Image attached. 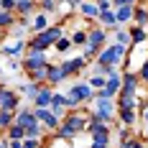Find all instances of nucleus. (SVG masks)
<instances>
[{"instance_id": "e433bc0d", "label": "nucleus", "mask_w": 148, "mask_h": 148, "mask_svg": "<svg viewBox=\"0 0 148 148\" xmlns=\"http://www.w3.org/2000/svg\"><path fill=\"white\" fill-rule=\"evenodd\" d=\"M38 5H41L44 10H49V13H51V10H56V0H41Z\"/></svg>"}, {"instance_id": "c85d7f7f", "label": "nucleus", "mask_w": 148, "mask_h": 148, "mask_svg": "<svg viewBox=\"0 0 148 148\" xmlns=\"http://www.w3.org/2000/svg\"><path fill=\"white\" fill-rule=\"evenodd\" d=\"M13 10H0V28H10L13 26Z\"/></svg>"}, {"instance_id": "a878e982", "label": "nucleus", "mask_w": 148, "mask_h": 148, "mask_svg": "<svg viewBox=\"0 0 148 148\" xmlns=\"http://www.w3.org/2000/svg\"><path fill=\"white\" fill-rule=\"evenodd\" d=\"M87 82H89V87H92L95 92H97V89H102L105 84H107V77H102V74H92V77H89Z\"/></svg>"}, {"instance_id": "f03ea898", "label": "nucleus", "mask_w": 148, "mask_h": 148, "mask_svg": "<svg viewBox=\"0 0 148 148\" xmlns=\"http://www.w3.org/2000/svg\"><path fill=\"white\" fill-rule=\"evenodd\" d=\"M130 46H123V44H105L100 49V54H97V61H102V64H115V66H123V59H125V51H128Z\"/></svg>"}, {"instance_id": "20e7f679", "label": "nucleus", "mask_w": 148, "mask_h": 148, "mask_svg": "<svg viewBox=\"0 0 148 148\" xmlns=\"http://www.w3.org/2000/svg\"><path fill=\"white\" fill-rule=\"evenodd\" d=\"M33 112H36V118H38V123L44 125L46 130H56L61 123H59V118L51 112V107H33Z\"/></svg>"}, {"instance_id": "4468645a", "label": "nucleus", "mask_w": 148, "mask_h": 148, "mask_svg": "<svg viewBox=\"0 0 148 148\" xmlns=\"http://www.w3.org/2000/svg\"><path fill=\"white\" fill-rule=\"evenodd\" d=\"M66 79V74L61 69V64H49V77H46V82H51V84H61Z\"/></svg>"}, {"instance_id": "6ab92c4d", "label": "nucleus", "mask_w": 148, "mask_h": 148, "mask_svg": "<svg viewBox=\"0 0 148 148\" xmlns=\"http://www.w3.org/2000/svg\"><path fill=\"white\" fill-rule=\"evenodd\" d=\"M135 120H138L135 107H120V123H123V125H130V128H133Z\"/></svg>"}, {"instance_id": "cd10ccee", "label": "nucleus", "mask_w": 148, "mask_h": 148, "mask_svg": "<svg viewBox=\"0 0 148 148\" xmlns=\"http://www.w3.org/2000/svg\"><path fill=\"white\" fill-rule=\"evenodd\" d=\"M133 18L138 21V26H148V10L143 8V5H138V8H135Z\"/></svg>"}, {"instance_id": "f3484780", "label": "nucleus", "mask_w": 148, "mask_h": 148, "mask_svg": "<svg viewBox=\"0 0 148 148\" xmlns=\"http://www.w3.org/2000/svg\"><path fill=\"white\" fill-rule=\"evenodd\" d=\"M133 13H135V5H118V10H115L118 23L120 26H123V23H130V21H133Z\"/></svg>"}, {"instance_id": "a18cd8bd", "label": "nucleus", "mask_w": 148, "mask_h": 148, "mask_svg": "<svg viewBox=\"0 0 148 148\" xmlns=\"http://www.w3.org/2000/svg\"><path fill=\"white\" fill-rule=\"evenodd\" d=\"M143 138H146V140H148V125H146V128H143Z\"/></svg>"}, {"instance_id": "0eeeda50", "label": "nucleus", "mask_w": 148, "mask_h": 148, "mask_svg": "<svg viewBox=\"0 0 148 148\" xmlns=\"http://www.w3.org/2000/svg\"><path fill=\"white\" fill-rule=\"evenodd\" d=\"M72 133H82L84 128H87V115L84 112H79V110H74V112H69L66 115V123H64Z\"/></svg>"}, {"instance_id": "9b49d317", "label": "nucleus", "mask_w": 148, "mask_h": 148, "mask_svg": "<svg viewBox=\"0 0 148 148\" xmlns=\"http://www.w3.org/2000/svg\"><path fill=\"white\" fill-rule=\"evenodd\" d=\"M77 8H79V13L84 15V21H95V18L100 15V5H97L95 0H82Z\"/></svg>"}, {"instance_id": "b1692460", "label": "nucleus", "mask_w": 148, "mask_h": 148, "mask_svg": "<svg viewBox=\"0 0 148 148\" xmlns=\"http://www.w3.org/2000/svg\"><path fill=\"white\" fill-rule=\"evenodd\" d=\"M8 138H10V140H23V138H26V128L18 125V123H13L10 130H8Z\"/></svg>"}, {"instance_id": "1a4fd4ad", "label": "nucleus", "mask_w": 148, "mask_h": 148, "mask_svg": "<svg viewBox=\"0 0 148 148\" xmlns=\"http://www.w3.org/2000/svg\"><path fill=\"white\" fill-rule=\"evenodd\" d=\"M15 123L23 125V128H33V125H38V118H36V112H33V107H21V110L15 112Z\"/></svg>"}, {"instance_id": "9d476101", "label": "nucleus", "mask_w": 148, "mask_h": 148, "mask_svg": "<svg viewBox=\"0 0 148 148\" xmlns=\"http://www.w3.org/2000/svg\"><path fill=\"white\" fill-rule=\"evenodd\" d=\"M87 64H89V61L84 59V56H77V59L61 61V69H64V74H66V77H74V74H79V72H82Z\"/></svg>"}, {"instance_id": "7c9ffc66", "label": "nucleus", "mask_w": 148, "mask_h": 148, "mask_svg": "<svg viewBox=\"0 0 148 148\" xmlns=\"http://www.w3.org/2000/svg\"><path fill=\"white\" fill-rule=\"evenodd\" d=\"M72 44L84 46V44H87V31H74V33H72Z\"/></svg>"}, {"instance_id": "412c9836", "label": "nucleus", "mask_w": 148, "mask_h": 148, "mask_svg": "<svg viewBox=\"0 0 148 148\" xmlns=\"http://www.w3.org/2000/svg\"><path fill=\"white\" fill-rule=\"evenodd\" d=\"M33 8H36V0H18V3H15V13L18 15L33 13Z\"/></svg>"}, {"instance_id": "aec40b11", "label": "nucleus", "mask_w": 148, "mask_h": 148, "mask_svg": "<svg viewBox=\"0 0 148 148\" xmlns=\"http://www.w3.org/2000/svg\"><path fill=\"white\" fill-rule=\"evenodd\" d=\"M138 82H140V79H138L135 72H125L123 74V87L120 89H133V92H138Z\"/></svg>"}, {"instance_id": "393cba45", "label": "nucleus", "mask_w": 148, "mask_h": 148, "mask_svg": "<svg viewBox=\"0 0 148 148\" xmlns=\"http://www.w3.org/2000/svg\"><path fill=\"white\" fill-rule=\"evenodd\" d=\"M23 41H15V44H10V46H3V49H0V51H3V54H5V56H18V54H21V51H23Z\"/></svg>"}, {"instance_id": "c03bdc74", "label": "nucleus", "mask_w": 148, "mask_h": 148, "mask_svg": "<svg viewBox=\"0 0 148 148\" xmlns=\"http://www.w3.org/2000/svg\"><path fill=\"white\" fill-rule=\"evenodd\" d=\"M0 148H10V143L8 140H0Z\"/></svg>"}, {"instance_id": "ea45409f", "label": "nucleus", "mask_w": 148, "mask_h": 148, "mask_svg": "<svg viewBox=\"0 0 148 148\" xmlns=\"http://www.w3.org/2000/svg\"><path fill=\"white\" fill-rule=\"evenodd\" d=\"M8 69H10V72H18V69H21V61H10Z\"/></svg>"}, {"instance_id": "58836bf2", "label": "nucleus", "mask_w": 148, "mask_h": 148, "mask_svg": "<svg viewBox=\"0 0 148 148\" xmlns=\"http://www.w3.org/2000/svg\"><path fill=\"white\" fill-rule=\"evenodd\" d=\"M138 0H112V8H118V5H135Z\"/></svg>"}, {"instance_id": "c756f323", "label": "nucleus", "mask_w": 148, "mask_h": 148, "mask_svg": "<svg viewBox=\"0 0 148 148\" xmlns=\"http://www.w3.org/2000/svg\"><path fill=\"white\" fill-rule=\"evenodd\" d=\"M115 41L123 44V46H133V38H130V33H128V31H118V33H115Z\"/></svg>"}, {"instance_id": "423d86ee", "label": "nucleus", "mask_w": 148, "mask_h": 148, "mask_svg": "<svg viewBox=\"0 0 148 148\" xmlns=\"http://www.w3.org/2000/svg\"><path fill=\"white\" fill-rule=\"evenodd\" d=\"M69 95H74L77 97V102H92L95 100V89L89 87V82H79V84H74L72 89H69Z\"/></svg>"}, {"instance_id": "f8f14e48", "label": "nucleus", "mask_w": 148, "mask_h": 148, "mask_svg": "<svg viewBox=\"0 0 148 148\" xmlns=\"http://www.w3.org/2000/svg\"><path fill=\"white\" fill-rule=\"evenodd\" d=\"M97 21L102 23L105 28H118V15H115V10L112 8H100V15H97Z\"/></svg>"}, {"instance_id": "2eb2a0df", "label": "nucleus", "mask_w": 148, "mask_h": 148, "mask_svg": "<svg viewBox=\"0 0 148 148\" xmlns=\"http://www.w3.org/2000/svg\"><path fill=\"white\" fill-rule=\"evenodd\" d=\"M51 97H54V92L49 87H41L38 95H36V100H33V107H51Z\"/></svg>"}, {"instance_id": "2f4dec72", "label": "nucleus", "mask_w": 148, "mask_h": 148, "mask_svg": "<svg viewBox=\"0 0 148 148\" xmlns=\"http://www.w3.org/2000/svg\"><path fill=\"white\" fill-rule=\"evenodd\" d=\"M56 51H69V49H72V38H66V36H61L59 41H56Z\"/></svg>"}, {"instance_id": "37998d69", "label": "nucleus", "mask_w": 148, "mask_h": 148, "mask_svg": "<svg viewBox=\"0 0 148 148\" xmlns=\"http://www.w3.org/2000/svg\"><path fill=\"white\" fill-rule=\"evenodd\" d=\"M66 3H69V5H72V8H74V5H79L82 0H66Z\"/></svg>"}, {"instance_id": "dca6fc26", "label": "nucleus", "mask_w": 148, "mask_h": 148, "mask_svg": "<svg viewBox=\"0 0 148 148\" xmlns=\"http://www.w3.org/2000/svg\"><path fill=\"white\" fill-rule=\"evenodd\" d=\"M38 89H41V84L31 79V82H23V84L18 87V92H21V95H26V100H36V95H38Z\"/></svg>"}, {"instance_id": "79ce46f5", "label": "nucleus", "mask_w": 148, "mask_h": 148, "mask_svg": "<svg viewBox=\"0 0 148 148\" xmlns=\"http://www.w3.org/2000/svg\"><path fill=\"white\" fill-rule=\"evenodd\" d=\"M10 148H23V146H21V140H10Z\"/></svg>"}, {"instance_id": "a19ab883", "label": "nucleus", "mask_w": 148, "mask_h": 148, "mask_svg": "<svg viewBox=\"0 0 148 148\" xmlns=\"http://www.w3.org/2000/svg\"><path fill=\"white\" fill-rule=\"evenodd\" d=\"M140 118H143V123H146V125H148V105H146V107H143V112H140Z\"/></svg>"}, {"instance_id": "7ed1b4c3", "label": "nucleus", "mask_w": 148, "mask_h": 148, "mask_svg": "<svg viewBox=\"0 0 148 148\" xmlns=\"http://www.w3.org/2000/svg\"><path fill=\"white\" fill-rule=\"evenodd\" d=\"M23 66H26V72H36V69L49 66V56H46V51H41V49H31L28 56L23 59Z\"/></svg>"}, {"instance_id": "4c0bfd02", "label": "nucleus", "mask_w": 148, "mask_h": 148, "mask_svg": "<svg viewBox=\"0 0 148 148\" xmlns=\"http://www.w3.org/2000/svg\"><path fill=\"white\" fill-rule=\"evenodd\" d=\"M15 3H18V0H0L3 10H15Z\"/></svg>"}, {"instance_id": "f257e3e1", "label": "nucleus", "mask_w": 148, "mask_h": 148, "mask_svg": "<svg viewBox=\"0 0 148 148\" xmlns=\"http://www.w3.org/2000/svg\"><path fill=\"white\" fill-rule=\"evenodd\" d=\"M61 36H64L61 26H49V28L38 31V36H36V38H31V41H28V49H41V51H46L49 46L56 44Z\"/></svg>"}, {"instance_id": "39448f33", "label": "nucleus", "mask_w": 148, "mask_h": 148, "mask_svg": "<svg viewBox=\"0 0 148 148\" xmlns=\"http://www.w3.org/2000/svg\"><path fill=\"white\" fill-rule=\"evenodd\" d=\"M120 87H123V74L112 72V74H107V84H105L102 89H97L95 95H102V97H115V95L120 92Z\"/></svg>"}, {"instance_id": "ddd939ff", "label": "nucleus", "mask_w": 148, "mask_h": 148, "mask_svg": "<svg viewBox=\"0 0 148 148\" xmlns=\"http://www.w3.org/2000/svg\"><path fill=\"white\" fill-rule=\"evenodd\" d=\"M105 41H107V36H105V28H92V31H87V44L97 46V49H102Z\"/></svg>"}, {"instance_id": "49530a36", "label": "nucleus", "mask_w": 148, "mask_h": 148, "mask_svg": "<svg viewBox=\"0 0 148 148\" xmlns=\"http://www.w3.org/2000/svg\"><path fill=\"white\" fill-rule=\"evenodd\" d=\"M0 89H3V84H0Z\"/></svg>"}, {"instance_id": "72a5a7b5", "label": "nucleus", "mask_w": 148, "mask_h": 148, "mask_svg": "<svg viewBox=\"0 0 148 148\" xmlns=\"http://www.w3.org/2000/svg\"><path fill=\"white\" fill-rule=\"evenodd\" d=\"M138 79H140V82H146V84H148V59L143 61V64H140V69H138Z\"/></svg>"}, {"instance_id": "c9c22d12", "label": "nucleus", "mask_w": 148, "mask_h": 148, "mask_svg": "<svg viewBox=\"0 0 148 148\" xmlns=\"http://www.w3.org/2000/svg\"><path fill=\"white\" fill-rule=\"evenodd\" d=\"M120 148H143V143H140V140H135V138H128V140H123V143H120Z\"/></svg>"}, {"instance_id": "5701e85b", "label": "nucleus", "mask_w": 148, "mask_h": 148, "mask_svg": "<svg viewBox=\"0 0 148 148\" xmlns=\"http://www.w3.org/2000/svg\"><path fill=\"white\" fill-rule=\"evenodd\" d=\"M15 123V110H0V128H10Z\"/></svg>"}, {"instance_id": "a211bd4d", "label": "nucleus", "mask_w": 148, "mask_h": 148, "mask_svg": "<svg viewBox=\"0 0 148 148\" xmlns=\"http://www.w3.org/2000/svg\"><path fill=\"white\" fill-rule=\"evenodd\" d=\"M64 110H66V105H64V95L54 92V97H51V112L61 120V118H64Z\"/></svg>"}, {"instance_id": "473e14b6", "label": "nucleus", "mask_w": 148, "mask_h": 148, "mask_svg": "<svg viewBox=\"0 0 148 148\" xmlns=\"http://www.w3.org/2000/svg\"><path fill=\"white\" fill-rule=\"evenodd\" d=\"M21 146L23 148H41V140H38V138H23Z\"/></svg>"}, {"instance_id": "bb28decb", "label": "nucleus", "mask_w": 148, "mask_h": 148, "mask_svg": "<svg viewBox=\"0 0 148 148\" xmlns=\"http://www.w3.org/2000/svg\"><path fill=\"white\" fill-rule=\"evenodd\" d=\"M33 28H36V31L49 28V15H46V13H36V18H33Z\"/></svg>"}, {"instance_id": "4be33fe9", "label": "nucleus", "mask_w": 148, "mask_h": 148, "mask_svg": "<svg viewBox=\"0 0 148 148\" xmlns=\"http://www.w3.org/2000/svg\"><path fill=\"white\" fill-rule=\"evenodd\" d=\"M130 33V38H133V44H143L148 38V33H146V26H133V28L128 31Z\"/></svg>"}, {"instance_id": "6e6552de", "label": "nucleus", "mask_w": 148, "mask_h": 148, "mask_svg": "<svg viewBox=\"0 0 148 148\" xmlns=\"http://www.w3.org/2000/svg\"><path fill=\"white\" fill-rule=\"evenodd\" d=\"M21 97L13 89H0V110H18Z\"/></svg>"}, {"instance_id": "f704fd0d", "label": "nucleus", "mask_w": 148, "mask_h": 148, "mask_svg": "<svg viewBox=\"0 0 148 148\" xmlns=\"http://www.w3.org/2000/svg\"><path fill=\"white\" fill-rule=\"evenodd\" d=\"M64 105H66V110L79 107V102H77V97H74V95H64Z\"/></svg>"}]
</instances>
